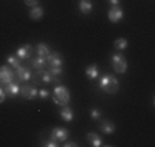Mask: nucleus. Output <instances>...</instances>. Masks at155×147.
I'll use <instances>...</instances> for the list:
<instances>
[{"mask_svg":"<svg viewBox=\"0 0 155 147\" xmlns=\"http://www.w3.org/2000/svg\"><path fill=\"white\" fill-rule=\"evenodd\" d=\"M99 88L106 94H117L120 89V82L111 74H103L99 81Z\"/></svg>","mask_w":155,"mask_h":147,"instance_id":"f257e3e1","label":"nucleus"},{"mask_svg":"<svg viewBox=\"0 0 155 147\" xmlns=\"http://www.w3.org/2000/svg\"><path fill=\"white\" fill-rule=\"evenodd\" d=\"M54 103L58 105V106H66L70 102V92H69L68 87L64 85H58L54 87Z\"/></svg>","mask_w":155,"mask_h":147,"instance_id":"f03ea898","label":"nucleus"},{"mask_svg":"<svg viewBox=\"0 0 155 147\" xmlns=\"http://www.w3.org/2000/svg\"><path fill=\"white\" fill-rule=\"evenodd\" d=\"M111 63H113V68L117 73L124 74L126 70H128V61L126 58L122 55V54H113L111 56Z\"/></svg>","mask_w":155,"mask_h":147,"instance_id":"7ed1b4c3","label":"nucleus"},{"mask_svg":"<svg viewBox=\"0 0 155 147\" xmlns=\"http://www.w3.org/2000/svg\"><path fill=\"white\" fill-rule=\"evenodd\" d=\"M15 77V73L10 66H0V85H6L11 82Z\"/></svg>","mask_w":155,"mask_h":147,"instance_id":"20e7f679","label":"nucleus"},{"mask_svg":"<svg viewBox=\"0 0 155 147\" xmlns=\"http://www.w3.org/2000/svg\"><path fill=\"white\" fill-rule=\"evenodd\" d=\"M35 80L37 82H43V84H51V82H58L59 77H54L48 70H38V73L35 76Z\"/></svg>","mask_w":155,"mask_h":147,"instance_id":"39448f33","label":"nucleus"},{"mask_svg":"<svg viewBox=\"0 0 155 147\" xmlns=\"http://www.w3.org/2000/svg\"><path fill=\"white\" fill-rule=\"evenodd\" d=\"M68 138H69V131L66 129V128L56 127L51 131V139H54L55 142L63 143L64 140H68Z\"/></svg>","mask_w":155,"mask_h":147,"instance_id":"423d86ee","label":"nucleus"},{"mask_svg":"<svg viewBox=\"0 0 155 147\" xmlns=\"http://www.w3.org/2000/svg\"><path fill=\"white\" fill-rule=\"evenodd\" d=\"M107 18L111 21L113 24H117L124 18V11L120 6H111V8L108 10L107 12Z\"/></svg>","mask_w":155,"mask_h":147,"instance_id":"0eeeda50","label":"nucleus"},{"mask_svg":"<svg viewBox=\"0 0 155 147\" xmlns=\"http://www.w3.org/2000/svg\"><path fill=\"white\" fill-rule=\"evenodd\" d=\"M15 77H18L19 81H29L33 77V74L32 70L29 68H26V66H18L15 69Z\"/></svg>","mask_w":155,"mask_h":147,"instance_id":"6e6552de","label":"nucleus"},{"mask_svg":"<svg viewBox=\"0 0 155 147\" xmlns=\"http://www.w3.org/2000/svg\"><path fill=\"white\" fill-rule=\"evenodd\" d=\"M45 59H47V63L50 65V68H62L63 66V58L59 52H50V55Z\"/></svg>","mask_w":155,"mask_h":147,"instance_id":"1a4fd4ad","label":"nucleus"},{"mask_svg":"<svg viewBox=\"0 0 155 147\" xmlns=\"http://www.w3.org/2000/svg\"><path fill=\"white\" fill-rule=\"evenodd\" d=\"M33 52H35V48H33V45L24 44L22 47H19L17 50V54H15V55H17L19 59H29L30 56L33 55Z\"/></svg>","mask_w":155,"mask_h":147,"instance_id":"9d476101","label":"nucleus"},{"mask_svg":"<svg viewBox=\"0 0 155 147\" xmlns=\"http://www.w3.org/2000/svg\"><path fill=\"white\" fill-rule=\"evenodd\" d=\"M21 94H22V96L25 98V99H28V100H32V99H35L36 96H37V94H38V89L36 88L35 85H24V87H21Z\"/></svg>","mask_w":155,"mask_h":147,"instance_id":"9b49d317","label":"nucleus"},{"mask_svg":"<svg viewBox=\"0 0 155 147\" xmlns=\"http://www.w3.org/2000/svg\"><path fill=\"white\" fill-rule=\"evenodd\" d=\"M4 92H6L7 96H17L18 94L21 92V85L18 81H14L12 80L11 82H8V84H6L4 85Z\"/></svg>","mask_w":155,"mask_h":147,"instance_id":"f8f14e48","label":"nucleus"},{"mask_svg":"<svg viewBox=\"0 0 155 147\" xmlns=\"http://www.w3.org/2000/svg\"><path fill=\"white\" fill-rule=\"evenodd\" d=\"M99 129L100 132H103L104 135H113L115 132V125L110 120H103L99 124Z\"/></svg>","mask_w":155,"mask_h":147,"instance_id":"ddd939ff","label":"nucleus"},{"mask_svg":"<svg viewBox=\"0 0 155 147\" xmlns=\"http://www.w3.org/2000/svg\"><path fill=\"white\" fill-rule=\"evenodd\" d=\"M59 115H61V118L63 121H66V122H71L74 118L73 110H71L68 105H66V106H62V109L59 110Z\"/></svg>","mask_w":155,"mask_h":147,"instance_id":"4468645a","label":"nucleus"},{"mask_svg":"<svg viewBox=\"0 0 155 147\" xmlns=\"http://www.w3.org/2000/svg\"><path fill=\"white\" fill-rule=\"evenodd\" d=\"M87 140H88V143L91 144V146H94V147H100L103 144L102 138H100L97 133H95V132L88 133V135H87Z\"/></svg>","mask_w":155,"mask_h":147,"instance_id":"2eb2a0df","label":"nucleus"},{"mask_svg":"<svg viewBox=\"0 0 155 147\" xmlns=\"http://www.w3.org/2000/svg\"><path fill=\"white\" fill-rule=\"evenodd\" d=\"M78 7H80V11H81L82 14H91L92 10H94L92 0H80Z\"/></svg>","mask_w":155,"mask_h":147,"instance_id":"dca6fc26","label":"nucleus"},{"mask_svg":"<svg viewBox=\"0 0 155 147\" xmlns=\"http://www.w3.org/2000/svg\"><path fill=\"white\" fill-rule=\"evenodd\" d=\"M85 76H87L89 80H95L99 77V70H97L96 63H92V65L87 66V69H85Z\"/></svg>","mask_w":155,"mask_h":147,"instance_id":"f3484780","label":"nucleus"},{"mask_svg":"<svg viewBox=\"0 0 155 147\" xmlns=\"http://www.w3.org/2000/svg\"><path fill=\"white\" fill-rule=\"evenodd\" d=\"M43 15H44V8H43V7H40V6L32 7V10H30V12H29L30 19H35V21L41 19V18H43Z\"/></svg>","mask_w":155,"mask_h":147,"instance_id":"a211bd4d","label":"nucleus"},{"mask_svg":"<svg viewBox=\"0 0 155 147\" xmlns=\"http://www.w3.org/2000/svg\"><path fill=\"white\" fill-rule=\"evenodd\" d=\"M36 52H37V56H41V58H47L50 55V48L45 43H38L37 47H36Z\"/></svg>","mask_w":155,"mask_h":147,"instance_id":"6ab92c4d","label":"nucleus"},{"mask_svg":"<svg viewBox=\"0 0 155 147\" xmlns=\"http://www.w3.org/2000/svg\"><path fill=\"white\" fill-rule=\"evenodd\" d=\"M45 63H47V59L41 58V56H36V58L32 61V66L36 69V70H43Z\"/></svg>","mask_w":155,"mask_h":147,"instance_id":"aec40b11","label":"nucleus"},{"mask_svg":"<svg viewBox=\"0 0 155 147\" xmlns=\"http://www.w3.org/2000/svg\"><path fill=\"white\" fill-rule=\"evenodd\" d=\"M21 61H22V59H19L17 55H8L7 56V63H8V66L12 68V69H17L18 66H21Z\"/></svg>","mask_w":155,"mask_h":147,"instance_id":"412c9836","label":"nucleus"},{"mask_svg":"<svg viewBox=\"0 0 155 147\" xmlns=\"http://www.w3.org/2000/svg\"><path fill=\"white\" fill-rule=\"evenodd\" d=\"M126 47H128V40H126V38L120 37V38H117V40L114 41V48L115 50L122 51V50H125Z\"/></svg>","mask_w":155,"mask_h":147,"instance_id":"4be33fe9","label":"nucleus"},{"mask_svg":"<svg viewBox=\"0 0 155 147\" xmlns=\"http://www.w3.org/2000/svg\"><path fill=\"white\" fill-rule=\"evenodd\" d=\"M100 117H102V112H100L97 107H94V109L91 110V118L92 120H100Z\"/></svg>","mask_w":155,"mask_h":147,"instance_id":"5701e85b","label":"nucleus"},{"mask_svg":"<svg viewBox=\"0 0 155 147\" xmlns=\"http://www.w3.org/2000/svg\"><path fill=\"white\" fill-rule=\"evenodd\" d=\"M48 72H50L54 77H61L62 73H63V69L62 68H50V70Z\"/></svg>","mask_w":155,"mask_h":147,"instance_id":"b1692460","label":"nucleus"},{"mask_svg":"<svg viewBox=\"0 0 155 147\" xmlns=\"http://www.w3.org/2000/svg\"><path fill=\"white\" fill-rule=\"evenodd\" d=\"M37 96L40 98V99H47V98L50 96V92H48L45 88H41V89H38Z\"/></svg>","mask_w":155,"mask_h":147,"instance_id":"393cba45","label":"nucleus"},{"mask_svg":"<svg viewBox=\"0 0 155 147\" xmlns=\"http://www.w3.org/2000/svg\"><path fill=\"white\" fill-rule=\"evenodd\" d=\"M43 146H45V147H56V146H58V142H55L54 139H51V140L44 142Z\"/></svg>","mask_w":155,"mask_h":147,"instance_id":"a878e982","label":"nucleus"},{"mask_svg":"<svg viewBox=\"0 0 155 147\" xmlns=\"http://www.w3.org/2000/svg\"><path fill=\"white\" fill-rule=\"evenodd\" d=\"M6 92H4V88H2V85H0V103H3L4 100H6Z\"/></svg>","mask_w":155,"mask_h":147,"instance_id":"bb28decb","label":"nucleus"},{"mask_svg":"<svg viewBox=\"0 0 155 147\" xmlns=\"http://www.w3.org/2000/svg\"><path fill=\"white\" fill-rule=\"evenodd\" d=\"M37 3H38V0H25V4H26V6H29V7L37 6Z\"/></svg>","mask_w":155,"mask_h":147,"instance_id":"cd10ccee","label":"nucleus"},{"mask_svg":"<svg viewBox=\"0 0 155 147\" xmlns=\"http://www.w3.org/2000/svg\"><path fill=\"white\" fill-rule=\"evenodd\" d=\"M63 146L64 147H76L77 143H74V142H68V140H64L63 142Z\"/></svg>","mask_w":155,"mask_h":147,"instance_id":"c85d7f7f","label":"nucleus"},{"mask_svg":"<svg viewBox=\"0 0 155 147\" xmlns=\"http://www.w3.org/2000/svg\"><path fill=\"white\" fill-rule=\"evenodd\" d=\"M108 3L111 4V6H118V4H120V0H108Z\"/></svg>","mask_w":155,"mask_h":147,"instance_id":"c756f323","label":"nucleus"}]
</instances>
